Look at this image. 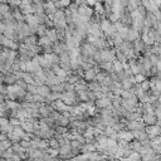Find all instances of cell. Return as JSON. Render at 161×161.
<instances>
[{
  "label": "cell",
  "instance_id": "cell-15",
  "mask_svg": "<svg viewBox=\"0 0 161 161\" xmlns=\"http://www.w3.org/2000/svg\"><path fill=\"white\" fill-rule=\"evenodd\" d=\"M80 151L83 153H91V152H96L97 151V147H96L94 142H89V143H84Z\"/></svg>",
  "mask_w": 161,
  "mask_h": 161
},
{
  "label": "cell",
  "instance_id": "cell-6",
  "mask_svg": "<svg viewBox=\"0 0 161 161\" xmlns=\"http://www.w3.org/2000/svg\"><path fill=\"white\" fill-rule=\"evenodd\" d=\"M94 104H96V107H98V108H106V107H108V106H111L112 104V101H111V98H108V97H102V98H98V99H96L94 101Z\"/></svg>",
  "mask_w": 161,
  "mask_h": 161
},
{
  "label": "cell",
  "instance_id": "cell-4",
  "mask_svg": "<svg viewBox=\"0 0 161 161\" xmlns=\"http://www.w3.org/2000/svg\"><path fill=\"white\" fill-rule=\"evenodd\" d=\"M117 137H118L119 140H125L126 142L130 143V141L133 140V133H132V131H130V130H122V131H118V132H117Z\"/></svg>",
  "mask_w": 161,
  "mask_h": 161
},
{
  "label": "cell",
  "instance_id": "cell-17",
  "mask_svg": "<svg viewBox=\"0 0 161 161\" xmlns=\"http://www.w3.org/2000/svg\"><path fill=\"white\" fill-rule=\"evenodd\" d=\"M45 35L52 40V43L58 42V33H57V29H54V28L47 29V34H45Z\"/></svg>",
  "mask_w": 161,
  "mask_h": 161
},
{
  "label": "cell",
  "instance_id": "cell-12",
  "mask_svg": "<svg viewBox=\"0 0 161 161\" xmlns=\"http://www.w3.org/2000/svg\"><path fill=\"white\" fill-rule=\"evenodd\" d=\"M11 14H13V18L16 21H19V23H23V20H25V15L21 13V10L19 8H14V10L11 11Z\"/></svg>",
  "mask_w": 161,
  "mask_h": 161
},
{
  "label": "cell",
  "instance_id": "cell-13",
  "mask_svg": "<svg viewBox=\"0 0 161 161\" xmlns=\"http://www.w3.org/2000/svg\"><path fill=\"white\" fill-rule=\"evenodd\" d=\"M4 104H5L6 109H10V111H14V109H19V108H21V104H19L18 102H15L14 99H6Z\"/></svg>",
  "mask_w": 161,
  "mask_h": 161
},
{
  "label": "cell",
  "instance_id": "cell-45",
  "mask_svg": "<svg viewBox=\"0 0 161 161\" xmlns=\"http://www.w3.org/2000/svg\"><path fill=\"white\" fill-rule=\"evenodd\" d=\"M4 77H5V75H4V74H3L1 72H0V84H1L3 82H4Z\"/></svg>",
  "mask_w": 161,
  "mask_h": 161
},
{
  "label": "cell",
  "instance_id": "cell-2",
  "mask_svg": "<svg viewBox=\"0 0 161 161\" xmlns=\"http://www.w3.org/2000/svg\"><path fill=\"white\" fill-rule=\"evenodd\" d=\"M146 133L148 135L150 138H153V137H157L161 135V127L158 125H151V126H147L145 128Z\"/></svg>",
  "mask_w": 161,
  "mask_h": 161
},
{
  "label": "cell",
  "instance_id": "cell-28",
  "mask_svg": "<svg viewBox=\"0 0 161 161\" xmlns=\"http://www.w3.org/2000/svg\"><path fill=\"white\" fill-rule=\"evenodd\" d=\"M130 146H131V148H132V151H136V152H140V150H141V147H142V143H141L140 141H137V140H135V141H131V143H130Z\"/></svg>",
  "mask_w": 161,
  "mask_h": 161
},
{
  "label": "cell",
  "instance_id": "cell-8",
  "mask_svg": "<svg viewBox=\"0 0 161 161\" xmlns=\"http://www.w3.org/2000/svg\"><path fill=\"white\" fill-rule=\"evenodd\" d=\"M50 93H52L50 87H48L47 84H40V86H38V87H36V93H35V94H39V96H42V97L47 98Z\"/></svg>",
  "mask_w": 161,
  "mask_h": 161
},
{
  "label": "cell",
  "instance_id": "cell-38",
  "mask_svg": "<svg viewBox=\"0 0 161 161\" xmlns=\"http://www.w3.org/2000/svg\"><path fill=\"white\" fill-rule=\"evenodd\" d=\"M145 79H146V77H145L142 73L136 74V75H135V84H136V83H137V84H141V83H142Z\"/></svg>",
  "mask_w": 161,
  "mask_h": 161
},
{
  "label": "cell",
  "instance_id": "cell-35",
  "mask_svg": "<svg viewBox=\"0 0 161 161\" xmlns=\"http://www.w3.org/2000/svg\"><path fill=\"white\" fill-rule=\"evenodd\" d=\"M0 13L3 14V18H4L5 14L10 13V6H9V4H1V3H0Z\"/></svg>",
  "mask_w": 161,
  "mask_h": 161
},
{
  "label": "cell",
  "instance_id": "cell-41",
  "mask_svg": "<svg viewBox=\"0 0 161 161\" xmlns=\"http://www.w3.org/2000/svg\"><path fill=\"white\" fill-rule=\"evenodd\" d=\"M78 79H79L78 75H73V74L67 77V82H69V83H72V84H74V86H75V83L78 82Z\"/></svg>",
  "mask_w": 161,
  "mask_h": 161
},
{
  "label": "cell",
  "instance_id": "cell-27",
  "mask_svg": "<svg viewBox=\"0 0 161 161\" xmlns=\"http://www.w3.org/2000/svg\"><path fill=\"white\" fill-rule=\"evenodd\" d=\"M52 92H57V93H63L64 92V83H59V84H54L50 87Z\"/></svg>",
  "mask_w": 161,
  "mask_h": 161
},
{
  "label": "cell",
  "instance_id": "cell-25",
  "mask_svg": "<svg viewBox=\"0 0 161 161\" xmlns=\"http://www.w3.org/2000/svg\"><path fill=\"white\" fill-rule=\"evenodd\" d=\"M99 25H101V30H102V33H104V31L112 25V23H111L108 19H102L101 23H99Z\"/></svg>",
  "mask_w": 161,
  "mask_h": 161
},
{
  "label": "cell",
  "instance_id": "cell-34",
  "mask_svg": "<svg viewBox=\"0 0 161 161\" xmlns=\"http://www.w3.org/2000/svg\"><path fill=\"white\" fill-rule=\"evenodd\" d=\"M13 155H14V151H13V148L10 147L9 150H5V151H3V158H5V160H10L11 157H13Z\"/></svg>",
  "mask_w": 161,
  "mask_h": 161
},
{
  "label": "cell",
  "instance_id": "cell-19",
  "mask_svg": "<svg viewBox=\"0 0 161 161\" xmlns=\"http://www.w3.org/2000/svg\"><path fill=\"white\" fill-rule=\"evenodd\" d=\"M38 45H39V47H42V48H44V47L53 45V43H52V40H50L47 35H44V36H40V38L38 39Z\"/></svg>",
  "mask_w": 161,
  "mask_h": 161
},
{
  "label": "cell",
  "instance_id": "cell-44",
  "mask_svg": "<svg viewBox=\"0 0 161 161\" xmlns=\"http://www.w3.org/2000/svg\"><path fill=\"white\" fill-rule=\"evenodd\" d=\"M156 30H157V31H158V33L161 34V21H160V23L157 24V28H156Z\"/></svg>",
  "mask_w": 161,
  "mask_h": 161
},
{
  "label": "cell",
  "instance_id": "cell-49",
  "mask_svg": "<svg viewBox=\"0 0 161 161\" xmlns=\"http://www.w3.org/2000/svg\"><path fill=\"white\" fill-rule=\"evenodd\" d=\"M140 161H142V160H140Z\"/></svg>",
  "mask_w": 161,
  "mask_h": 161
},
{
  "label": "cell",
  "instance_id": "cell-20",
  "mask_svg": "<svg viewBox=\"0 0 161 161\" xmlns=\"http://www.w3.org/2000/svg\"><path fill=\"white\" fill-rule=\"evenodd\" d=\"M88 89L92 91V92H94V93H97V92H102V86H101L98 82L93 80V82L88 83Z\"/></svg>",
  "mask_w": 161,
  "mask_h": 161
},
{
  "label": "cell",
  "instance_id": "cell-7",
  "mask_svg": "<svg viewBox=\"0 0 161 161\" xmlns=\"http://www.w3.org/2000/svg\"><path fill=\"white\" fill-rule=\"evenodd\" d=\"M142 121L147 126H151V125H156L157 123V118H156L155 113H143L142 114Z\"/></svg>",
  "mask_w": 161,
  "mask_h": 161
},
{
  "label": "cell",
  "instance_id": "cell-31",
  "mask_svg": "<svg viewBox=\"0 0 161 161\" xmlns=\"http://www.w3.org/2000/svg\"><path fill=\"white\" fill-rule=\"evenodd\" d=\"M112 42H113V45L118 48V47H119V45H121V44L123 43V38H122L121 35H118V34H116V35H114V36L112 38Z\"/></svg>",
  "mask_w": 161,
  "mask_h": 161
},
{
  "label": "cell",
  "instance_id": "cell-36",
  "mask_svg": "<svg viewBox=\"0 0 161 161\" xmlns=\"http://www.w3.org/2000/svg\"><path fill=\"white\" fill-rule=\"evenodd\" d=\"M140 86H141V88H142L145 92H147V91L151 89V84H150V80H148V79H145Z\"/></svg>",
  "mask_w": 161,
  "mask_h": 161
},
{
  "label": "cell",
  "instance_id": "cell-48",
  "mask_svg": "<svg viewBox=\"0 0 161 161\" xmlns=\"http://www.w3.org/2000/svg\"><path fill=\"white\" fill-rule=\"evenodd\" d=\"M0 133H1V131H0Z\"/></svg>",
  "mask_w": 161,
  "mask_h": 161
},
{
  "label": "cell",
  "instance_id": "cell-37",
  "mask_svg": "<svg viewBox=\"0 0 161 161\" xmlns=\"http://www.w3.org/2000/svg\"><path fill=\"white\" fill-rule=\"evenodd\" d=\"M9 123H10L11 126H14V127H18V126H20V125H21V121H20L19 118H16V117H10Z\"/></svg>",
  "mask_w": 161,
  "mask_h": 161
},
{
  "label": "cell",
  "instance_id": "cell-26",
  "mask_svg": "<svg viewBox=\"0 0 161 161\" xmlns=\"http://www.w3.org/2000/svg\"><path fill=\"white\" fill-rule=\"evenodd\" d=\"M94 11L97 13V15H101V14L103 15V14L106 13V9H104V6H103L99 1H97L96 5H94Z\"/></svg>",
  "mask_w": 161,
  "mask_h": 161
},
{
  "label": "cell",
  "instance_id": "cell-21",
  "mask_svg": "<svg viewBox=\"0 0 161 161\" xmlns=\"http://www.w3.org/2000/svg\"><path fill=\"white\" fill-rule=\"evenodd\" d=\"M25 133H26V132H25V131L23 130V127H21V126H18V127H14V131H13V135H14V136H16V137H18V138H19L20 141H21V140L24 138V136H25Z\"/></svg>",
  "mask_w": 161,
  "mask_h": 161
},
{
  "label": "cell",
  "instance_id": "cell-32",
  "mask_svg": "<svg viewBox=\"0 0 161 161\" xmlns=\"http://www.w3.org/2000/svg\"><path fill=\"white\" fill-rule=\"evenodd\" d=\"M122 70H123V63H121L119 60L116 59L113 62V72H117L118 73V72H122Z\"/></svg>",
  "mask_w": 161,
  "mask_h": 161
},
{
  "label": "cell",
  "instance_id": "cell-16",
  "mask_svg": "<svg viewBox=\"0 0 161 161\" xmlns=\"http://www.w3.org/2000/svg\"><path fill=\"white\" fill-rule=\"evenodd\" d=\"M21 79H23L26 84H36L35 80H34V75H33L31 73L23 72V73H21Z\"/></svg>",
  "mask_w": 161,
  "mask_h": 161
},
{
  "label": "cell",
  "instance_id": "cell-42",
  "mask_svg": "<svg viewBox=\"0 0 161 161\" xmlns=\"http://www.w3.org/2000/svg\"><path fill=\"white\" fill-rule=\"evenodd\" d=\"M20 145L25 148V150H29V148H31V142L29 141V140H21L20 141Z\"/></svg>",
  "mask_w": 161,
  "mask_h": 161
},
{
  "label": "cell",
  "instance_id": "cell-50",
  "mask_svg": "<svg viewBox=\"0 0 161 161\" xmlns=\"http://www.w3.org/2000/svg\"><path fill=\"white\" fill-rule=\"evenodd\" d=\"M160 10H161V9H160Z\"/></svg>",
  "mask_w": 161,
  "mask_h": 161
},
{
  "label": "cell",
  "instance_id": "cell-10",
  "mask_svg": "<svg viewBox=\"0 0 161 161\" xmlns=\"http://www.w3.org/2000/svg\"><path fill=\"white\" fill-rule=\"evenodd\" d=\"M1 45H3V47H5V48H8V49H13V50H15V49L18 48L16 42H15V40H13V39H9V38H4L3 43H1Z\"/></svg>",
  "mask_w": 161,
  "mask_h": 161
},
{
  "label": "cell",
  "instance_id": "cell-43",
  "mask_svg": "<svg viewBox=\"0 0 161 161\" xmlns=\"http://www.w3.org/2000/svg\"><path fill=\"white\" fill-rule=\"evenodd\" d=\"M153 15H155V18L157 19V21H161V10H157Z\"/></svg>",
  "mask_w": 161,
  "mask_h": 161
},
{
  "label": "cell",
  "instance_id": "cell-5",
  "mask_svg": "<svg viewBox=\"0 0 161 161\" xmlns=\"http://www.w3.org/2000/svg\"><path fill=\"white\" fill-rule=\"evenodd\" d=\"M98 72H99L98 68H92V69L84 70V72H83V78H84V80H88V82L96 80V75H97Z\"/></svg>",
  "mask_w": 161,
  "mask_h": 161
},
{
  "label": "cell",
  "instance_id": "cell-29",
  "mask_svg": "<svg viewBox=\"0 0 161 161\" xmlns=\"http://www.w3.org/2000/svg\"><path fill=\"white\" fill-rule=\"evenodd\" d=\"M54 4L57 6V9H59V8H68L72 3H70V0H59V1L54 3Z\"/></svg>",
  "mask_w": 161,
  "mask_h": 161
},
{
  "label": "cell",
  "instance_id": "cell-9",
  "mask_svg": "<svg viewBox=\"0 0 161 161\" xmlns=\"http://www.w3.org/2000/svg\"><path fill=\"white\" fill-rule=\"evenodd\" d=\"M141 36V34L136 30V29H133V28H130V30H128V34H127V36H126V39L125 40H127V42H130V43H133L136 39H138Z\"/></svg>",
  "mask_w": 161,
  "mask_h": 161
},
{
  "label": "cell",
  "instance_id": "cell-1",
  "mask_svg": "<svg viewBox=\"0 0 161 161\" xmlns=\"http://www.w3.org/2000/svg\"><path fill=\"white\" fill-rule=\"evenodd\" d=\"M87 30H88L89 35L96 36V38H99V36L103 35V33H102V30H101L99 23H91V24L88 25V29H87Z\"/></svg>",
  "mask_w": 161,
  "mask_h": 161
},
{
  "label": "cell",
  "instance_id": "cell-47",
  "mask_svg": "<svg viewBox=\"0 0 161 161\" xmlns=\"http://www.w3.org/2000/svg\"><path fill=\"white\" fill-rule=\"evenodd\" d=\"M1 49H3V45H1V44H0V52H1Z\"/></svg>",
  "mask_w": 161,
  "mask_h": 161
},
{
  "label": "cell",
  "instance_id": "cell-14",
  "mask_svg": "<svg viewBox=\"0 0 161 161\" xmlns=\"http://www.w3.org/2000/svg\"><path fill=\"white\" fill-rule=\"evenodd\" d=\"M4 82L8 83L9 86H11V84H15V83L18 82V78H16V75H15L13 72H9V73L5 74V77H4Z\"/></svg>",
  "mask_w": 161,
  "mask_h": 161
},
{
  "label": "cell",
  "instance_id": "cell-3",
  "mask_svg": "<svg viewBox=\"0 0 161 161\" xmlns=\"http://www.w3.org/2000/svg\"><path fill=\"white\" fill-rule=\"evenodd\" d=\"M132 45H133V50H135L136 54H137V53H145V52L147 50V45H146L145 42L141 39V36H140L138 39H136V40L132 43Z\"/></svg>",
  "mask_w": 161,
  "mask_h": 161
},
{
  "label": "cell",
  "instance_id": "cell-46",
  "mask_svg": "<svg viewBox=\"0 0 161 161\" xmlns=\"http://www.w3.org/2000/svg\"><path fill=\"white\" fill-rule=\"evenodd\" d=\"M1 156H3V151L0 150V157H1Z\"/></svg>",
  "mask_w": 161,
  "mask_h": 161
},
{
  "label": "cell",
  "instance_id": "cell-39",
  "mask_svg": "<svg viewBox=\"0 0 161 161\" xmlns=\"http://www.w3.org/2000/svg\"><path fill=\"white\" fill-rule=\"evenodd\" d=\"M36 87H38V84H28L26 86V92L31 93V94H35L36 93Z\"/></svg>",
  "mask_w": 161,
  "mask_h": 161
},
{
  "label": "cell",
  "instance_id": "cell-30",
  "mask_svg": "<svg viewBox=\"0 0 161 161\" xmlns=\"http://www.w3.org/2000/svg\"><path fill=\"white\" fill-rule=\"evenodd\" d=\"M128 30H130V29H128L126 25H123V26H121V28L117 30V34L121 35L123 39H126V36H127V34H128Z\"/></svg>",
  "mask_w": 161,
  "mask_h": 161
},
{
  "label": "cell",
  "instance_id": "cell-24",
  "mask_svg": "<svg viewBox=\"0 0 161 161\" xmlns=\"http://www.w3.org/2000/svg\"><path fill=\"white\" fill-rule=\"evenodd\" d=\"M77 98H78V101H82V102H88V101H89V97H88V91L78 92V93H77Z\"/></svg>",
  "mask_w": 161,
  "mask_h": 161
},
{
  "label": "cell",
  "instance_id": "cell-18",
  "mask_svg": "<svg viewBox=\"0 0 161 161\" xmlns=\"http://www.w3.org/2000/svg\"><path fill=\"white\" fill-rule=\"evenodd\" d=\"M26 47H33V45H36L38 44V39H36V36H35V34H33V35H29V36H26L25 39H24V42H23Z\"/></svg>",
  "mask_w": 161,
  "mask_h": 161
},
{
  "label": "cell",
  "instance_id": "cell-33",
  "mask_svg": "<svg viewBox=\"0 0 161 161\" xmlns=\"http://www.w3.org/2000/svg\"><path fill=\"white\" fill-rule=\"evenodd\" d=\"M36 34H38L39 36H44V35L47 34V26H45L44 24H39V26H38V29H36Z\"/></svg>",
  "mask_w": 161,
  "mask_h": 161
},
{
  "label": "cell",
  "instance_id": "cell-22",
  "mask_svg": "<svg viewBox=\"0 0 161 161\" xmlns=\"http://www.w3.org/2000/svg\"><path fill=\"white\" fill-rule=\"evenodd\" d=\"M99 68H102L107 73H112L113 72V62H102L99 64Z\"/></svg>",
  "mask_w": 161,
  "mask_h": 161
},
{
  "label": "cell",
  "instance_id": "cell-40",
  "mask_svg": "<svg viewBox=\"0 0 161 161\" xmlns=\"http://www.w3.org/2000/svg\"><path fill=\"white\" fill-rule=\"evenodd\" d=\"M74 88H75L74 84H72V83H69V82H64V91H65V92H73Z\"/></svg>",
  "mask_w": 161,
  "mask_h": 161
},
{
  "label": "cell",
  "instance_id": "cell-11",
  "mask_svg": "<svg viewBox=\"0 0 161 161\" xmlns=\"http://www.w3.org/2000/svg\"><path fill=\"white\" fill-rule=\"evenodd\" d=\"M20 10L24 15H30V14H34V8H33V4L28 3V4H21L20 5Z\"/></svg>",
  "mask_w": 161,
  "mask_h": 161
},
{
  "label": "cell",
  "instance_id": "cell-23",
  "mask_svg": "<svg viewBox=\"0 0 161 161\" xmlns=\"http://www.w3.org/2000/svg\"><path fill=\"white\" fill-rule=\"evenodd\" d=\"M48 143H49V148L59 150V147H60V143H59V141H58L55 137H52V138H49V140H48Z\"/></svg>",
  "mask_w": 161,
  "mask_h": 161
}]
</instances>
